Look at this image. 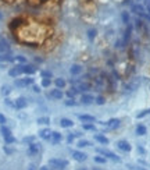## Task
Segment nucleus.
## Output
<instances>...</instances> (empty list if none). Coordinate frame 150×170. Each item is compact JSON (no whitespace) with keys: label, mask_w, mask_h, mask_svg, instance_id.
Here are the masks:
<instances>
[{"label":"nucleus","mask_w":150,"mask_h":170,"mask_svg":"<svg viewBox=\"0 0 150 170\" xmlns=\"http://www.w3.org/2000/svg\"><path fill=\"white\" fill-rule=\"evenodd\" d=\"M96 152L97 153H100V155H103V156H106L108 157V159H111V160H114V162H121V159H119L115 153H112V152L110 151H107V149H101V148H97L96 149Z\"/></svg>","instance_id":"f257e3e1"},{"label":"nucleus","mask_w":150,"mask_h":170,"mask_svg":"<svg viewBox=\"0 0 150 170\" xmlns=\"http://www.w3.org/2000/svg\"><path fill=\"white\" fill-rule=\"evenodd\" d=\"M49 164H51L56 169H64L65 166H68V160H65V159H50Z\"/></svg>","instance_id":"f03ea898"},{"label":"nucleus","mask_w":150,"mask_h":170,"mask_svg":"<svg viewBox=\"0 0 150 170\" xmlns=\"http://www.w3.org/2000/svg\"><path fill=\"white\" fill-rule=\"evenodd\" d=\"M21 74H24V64H18V66L8 70V76L10 77H19Z\"/></svg>","instance_id":"7ed1b4c3"},{"label":"nucleus","mask_w":150,"mask_h":170,"mask_svg":"<svg viewBox=\"0 0 150 170\" xmlns=\"http://www.w3.org/2000/svg\"><path fill=\"white\" fill-rule=\"evenodd\" d=\"M33 84V78H19L15 80V85L19 88H25V87H29Z\"/></svg>","instance_id":"20e7f679"},{"label":"nucleus","mask_w":150,"mask_h":170,"mask_svg":"<svg viewBox=\"0 0 150 170\" xmlns=\"http://www.w3.org/2000/svg\"><path fill=\"white\" fill-rule=\"evenodd\" d=\"M72 157H74L76 162H85L88 159V155L83 153V152H81V151H74L72 152Z\"/></svg>","instance_id":"39448f33"},{"label":"nucleus","mask_w":150,"mask_h":170,"mask_svg":"<svg viewBox=\"0 0 150 170\" xmlns=\"http://www.w3.org/2000/svg\"><path fill=\"white\" fill-rule=\"evenodd\" d=\"M117 146H118L119 149H121V151H124V152H129V151L132 149V146H131V145L128 144L126 141H124V139L118 141V142H117Z\"/></svg>","instance_id":"423d86ee"},{"label":"nucleus","mask_w":150,"mask_h":170,"mask_svg":"<svg viewBox=\"0 0 150 170\" xmlns=\"http://www.w3.org/2000/svg\"><path fill=\"white\" fill-rule=\"evenodd\" d=\"M38 152H39V145L38 144H29V146H28V155L29 156H35V155H38Z\"/></svg>","instance_id":"0eeeda50"},{"label":"nucleus","mask_w":150,"mask_h":170,"mask_svg":"<svg viewBox=\"0 0 150 170\" xmlns=\"http://www.w3.org/2000/svg\"><path fill=\"white\" fill-rule=\"evenodd\" d=\"M15 107L17 109H24V107L28 106V102H26V99L25 98H18V99H15Z\"/></svg>","instance_id":"6e6552de"},{"label":"nucleus","mask_w":150,"mask_h":170,"mask_svg":"<svg viewBox=\"0 0 150 170\" xmlns=\"http://www.w3.org/2000/svg\"><path fill=\"white\" fill-rule=\"evenodd\" d=\"M51 132L53 131H50L49 128H43V130L39 131V137L42 139H50L51 138Z\"/></svg>","instance_id":"1a4fd4ad"},{"label":"nucleus","mask_w":150,"mask_h":170,"mask_svg":"<svg viewBox=\"0 0 150 170\" xmlns=\"http://www.w3.org/2000/svg\"><path fill=\"white\" fill-rule=\"evenodd\" d=\"M61 134L60 132H57V131H53L51 132V138H50V141L53 142V145H56V144H58L60 141H61Z\"/></svg>","instance_id":"9d476101"},{"label":"nucleus","mask_w":150,"mask_h":170,"mask_svg":"<svg viewBox=\"0 0 150 170\" xmlns=\"http://www.w3.org/2000/svg\"><path fill=\"white\" fill-rule=\"evenodd\" d=\"M119 123H121L119 119H111V120H108L107 123H104V124H106L108 128H117V127L119 126Z\"/></svg>","instance_id":"9b49d317"},{"label":"nucleus","mask_w":150,"mask_h":170,"mask_svg":"<svg viewBox=\"0 0 150 170\" xmlns=\"http://www.w3.org/2000/svg\"><path fill=\"white\" fill-rule=\"evenodd\" d=\"M93 101H94V98L92 96V95H86V94H85V95H82V96H81V102L83 103V105H90Z\"/></svg>","instance_id":"f8f14e48"},{"label":"nucleus","mask_w":150,"mask_h":170,"mask_svg":"<svg viewBox=\"0 0 150 170\" xmlns=\"http://www.w3.org/2000/svg\"><path fill=\"white\" fill-rule=\"evenodd\" d=\"M60 126L63 127V128H69V127L74 126V121L69 119H61L60 120Z\"/></svg>","instance_id":"ddd939ff"},{"label":"nucleus","mask_w":150,"mask_h":170,"mask_svg":"<svg viewBox=\"0 0 150 170\" xmlns=\"http://www.w3.org/2000/svg\"><path fill=\"white\" fill-rule=\"evenodd\" d=\"M51 96L54 98V99H63L64 98V94H63V91L60 88H56L51 91Z\"/></svg>","instance_id":"4468645a"},{"label":"nucleus","mask_w":150,"mask_h":170,"mask_svg":"<svg viewBox=\"0 0 150 170\" xmlns=\"http://www.w3.org/2000/svg\"><path fill=\"white\" fill-rule=\"evenodd\" d=\"M79 120L82 121H86V123H93L96 117L94 116H90V114H79Z\"/></svg>","instance_id":"2eb2a0df"},{"label":"nucleus","mask_w":150,"mask_h":170,"mask_svg":"<svg viewBox=\"0 0 150 170\" xmlns=\"http://www.w3.org/2000/svg\"><path fill=\"white\" fill-rule=\"evenodd\" d=\"M69 73L72 74V76H78V74H81L82 73V67L79 64H74L71 69H69Z\"/></svg>","instance_id":"dca6fc26"},{"label":"nucleus","mask_w":150,"mask_h":170,"mask_svg":"<svg viewBox=\"0 0 150 170\" xmlns=\"http://www.w3.org/2000/svg\"><path fill=\"white\" fill-rule=\"evenodd\" d=\"M8 49H10V46L7 43V41L0 38V53H6V52H8Z\"/></svg>","instance_id":"f3484780"},{"label":"nucleus","mask_w":150,"mask_h":170,"mask_svg":"<svg viewBox=\"0 0 150 170\" xmlns=\"http://www.w3.org/2000/svg\"><path fill=\"white\" fill-rule=\"evenodd\" d=\"M131 32H132V25H131V24H128V25H126V29H125L124 43H128V42H129V38H131Z\"/></svg>","instance_id":"a211bd4d"},{"label":"nucleus","mask_w":150,"mask_h":170,"mask_svg":"<svg viewBox=\"0 0 150 170\" xmlns=\"http://www.w3.org/2000/svg\"><path fill=\"white\" fill-rule=\"evenodd\" d=\"M35 73H36V69H35L33 66L24 64V74H29V76H32V74H35Z\"/></svg>","instance_id":"6ab92c4d"},{"label":"nucleus","mask_w":150,"mask_h":170,"mask_svg":"<svg viewBox=\"0 0 150 170\" xmlns=\"http://www.w3.org/2000/svg\"><path fill=\"white\" fill-rule=\"evenodd\" d=\"M94 139H96L97 142H100V144H103V145L108 144V138H106L104 135H100V134H96V135H94Z\"/></svg>","instance_id":"aec40b11"},{"label":"nucleus","mask_w":150,"mask_h":170,"mask_svg":"<svg viewBox=\"0 0 150 170\" xmlns=\"http://www.w3.org/2000/svg\"><path fill=\"white\" fill-rule=\"evenodd\" d=\"M76 88H78V91H79V92H85V91H89V89H90V85H89V84H86V82H79Z\"/></svg>","instance_id":"412c9836"},{"label":"nucleus","mask_w":150,"mask_h":170,"mask_svg":"<svg viewBox=\"0 0 150 170\" xmlns=\"http://www.w3.org/2000/svg\"><path fill=\"white\" fill-rule=\"evenodd\" d=\"M54 84H56V88H60V89H63L65 87L64 78H56V80H54Z\"/></svg>","instance_id":"4be33fe9"},{"label":"nucleus","mask_w":150,"mask_h":170,"mask_svg":"<svg viewBox=\"0 0 150 170\" xmlns=\"http://www.w3.org/2000/svg\"><path fill=\"white\" fill-rule=\"evenodd\" d=\"M0 62H12V57L8 53H0Z\"/></svg>","instance_id":"5701e85b"},{"label":"nucleus","mask_w":150,"mask_h":170,"mask_svg":"<svg viewBox=\"0 0 150 170\" xmlns=\"http://www.w3.org/2000/svg\"><path fill=\"white\" fill-rule=\"evenodd\" d=\"M136 134L138 135H144V134H146V127L142 126V124H139V126L136 127Z\"/></svg>","instance_id":"b1692460"},{"label":"nucleus","mask_w":150,"mask_h":170,"mask_svg":"<svg viewBox=\"0 0 150 170\" xmlns=\"http://www.w3.org/2000/svg\"><path fill=\"white\" fill-rule=\"evenodd\" d=\"M0 132L3 134V137H8V135H11V131H10L7 127H4V126L0 127Z\"/></svg>","instance_id":"393cba45"},{"label":"nucleus","mask_w":150,"mask_h":170,"mask_svg":"<svg viewBox=\"0 0 150 170\" xmlns=\"http://www.w3.org/2000/svg\"><path fill=\"white\" fill-rule=\"evenodd\" d=\"M121 18H122V21H124V24H129V14H128V11H122V14H121Z\"/></svg>","instance_id":"a878e982"},{"label":"nucleus","mask_w":150,"mask_h":170,"mask_svg":"<svg viewBox=\"0 0 150 170\" xmlns=\"http://www.w3.org/2000/svg\"><path fill=\"white\" fill-rule=\"evenodd\" d=\"M12 62H17V63H21V64H25L26 63V59L22 56H15L12 57Z\"/></svg>","instance_id":"bb28decb"},{"label":"nucleus","mask_w":150,"mask_h":170,"mask_svg":"<svg viewBox=\"0 0 150 170\" xmlns=\"http://www.w3.org/2000/svg\"><path fill=\"white\" fill-rule=\"evenodd\" d=\"M51 85V80L50 78H42V87L43 88H49Z\"/></svg>","instance_id":"cd10ccee"},{"label":"nucleus","mask_w":150,"mask_h":170,"mask_svg":"<svg viewBox=\"0 0 150 170\" xmlns=\"http://www.w3.org/2000/svg\"><path fill=\"white\" fill-rule=\"evenodd\" d=\"M90 142L88 141V139H81V141H78V146L79 148H85V146H89Z\"/></svg>","instance_id":"c85d7f7f"},{"label":"nucleus","mask_w":150,"mask_h":170,"mask_svg":"<svg viewBox=\"0 0 150 170\" xmlns=\"http://www.w3.org/2000/svg\"><path fill=\"white\" fill-rule=\"evenodd\" d=\"M82 127H83V130H86V131H94V130H96L93 124H89V123H85Z\"/></svg>","instance_id":"c756f323"},{"label":"nucleus","mask_w":150,"mask_h":170,"mask_svg":"<svg viewBox=\"0 0 150 170\" xmlns=\"http://www.w3.org/2000/svg\"><path fill=\"white\" fill-rule=\"evenodd\" d=\"M38 123H39V124H49L50 119L49 117H39V119H38Z\"/></svg>","instance_id":"7c9ffc66"},{"label":"nucleus","mask_w":150,"mask_h":170,"mask_svg":"<svg viewBox=\"0 0 150 170\" xmlns=\"http://www.w3.org/2000/svg\"><path fill=\"white\" fill-rule=\"evenodd\" d=\"M40 77L42 78H51V73L50 71H46V70H42L40 71Z\"/></svg>","instance_id":"2f4dec72"},{"label":"nucleus","mask_w":150,"mask_h":170,"mask_svg":"<svg viewBox=\"0 0 150 170\" xmlns=\"http://www.w3.org/2000/svg\"><path fill=\"white\" fill-rule=\"evenodd\" d=\"M88 36H89L90 41H93L94 36H96V29H89V31H88Z\"/></svg>","instance_id":"473e14b6"},{"label":"nucleus","mask_w":150,"mask_h":170,"mask_svg":"<svg viewBox=\"0 0 150 170\" xmlns=\"http://www.w3.org/2000/svg\"><path fill=\"white\" fill-rule=\"evenodd\" d=\"M64 105H65V106H75V105H76V102H75L72 98H71V99H67V101H64Z\"/></svg>","instance_id":"72a5a7b5"},{"label":"nucleus","mask_w":150,"mask_h":170,"mask_svg":"<svg viewBox=\"0 0 150 170\" xmlns=\"http://www.w3.org/2000/svg\"><path fill=\"white\" fill-rule=\"evenodd\" d=\"M4 141H6V144H14L15 142V138L12 135H8V137H4Z\"/></svg>","instance_id":"f704fd0d"},{"label":"nucleus","mask_w":150,"mask_h":170,"mask_svg":"<svg viewBox=\"0 0 150 170\" xmlns=\"http://www.w3.org/2000/svg\"><path fill=\"white\" fill-rule=\"evenodd\" d=\"M94 162L96 163H106V159L101 156H94Z\"/></svg>","instance_id":"c9c22d12"},{"label":"nucleus","mask_w":150,"mask_h":170,"mask_svg":"<svg viewBox=\"0 0 150 170\" xmlns=\"http://www.w3.org/2000/svg\"><path fill=\"white\" fill-rule=\"evenodd\" d=\"M22 141H24L25 144H32V142L35 141V137H25Z\"/></svg>","instance_id":"e433bc0d"},{"label":"nucleus","mask_w":150,"mask_h":170,"mask_svg":"<svg viewBox=\"0 0 150 170\" xmlns=\"http://www.w3.org/2000/svg\"><path fill=\"white\" fill-rule=\"evenodd\" d=\"M94 101H96V103H97V105H104V102H106V101H104V98H101V96H97Z\"/></svg>","instance_id":"4c0bfd02"},{"label":"nucleus","mask_w":150,"mask_h":170,"mask_svg":"<svg viewBox=\"0 0 150 170\" xmlns=\"http://www.w3.org/2000/svg\"><path fill=\"white\" fill-rule=\"evenodd\" d=\"M4 103H6L7 106L15 107V103H12V102H11V99H8V98H6V99H4Z\"/></svg>","instance_id":"58836bf2"},{"label":"nucleus","mask_w":150,"mask_h":170,"mask_svg":"<svg viewBox=\"0 0 150 170\" xmlns=\"http://www.w3.org/2000/svg\"><path fill=\"white\" fill-rule=\"evenodd\" d=\"M6 123H7V119H6V117H4V116H3L1 113H0V124H1V126H4Z\"/></svg>","instance_id":"ea45409f"},{"label":"nucleus","mask_w":150,"mask_h":170,"mask_svg":"<svg viewBox=\"0 0 150 170\" xmlns=\"http://www.w3.org/2000/svg\"><path fill=\"white\" fill-rule=\"evenodd\" d=\"M10 92H11L10 87H7V85H6V87H3V94H4V95H8Z\"/></svg>","instance_id":"a19ab883"},{"label":"nucleus","mask_w":150,"mask_h":170,"mask_svg":"<svg viewBox=\"0 0 150 170\" xmlns=\"http://www.w3.org/2000/svg\"><path fill=\"white\" fill-rule=\"evenodd\" d=\"M149 112H150V110H146V112H143V113H139V114H138V119H140V117H143V116H146V114L149 113Z\"/></svg>","instance_id":"79ce46f5"},{"label":"nucleus","mask_w":150,"mask_h":170,"mask_svg":"<svg viewBox=\"0 0 150 170\" xmlns=\"http://www.w3.org/2000/svg\"><path fill=\"white\" fill-rule=\"evenodd\" d=\"M32 89H33V92H40V88H39V87H38V85H33V87H32Z\"/></svg>","instance_id":"37998d69"},{"label":"nucleus","mask_w":150,"mask_h":170,"mask_svg":"<svg viewBox=\"0 0 150 170\" xmlns=\"http://www.w3.org/2000/svg\"><path fill=\"white\" fill-rule=\"evenodd\" d=\"M138 151L140 152V153H146V151H144V149L142 148V146H139V148H138Z\"/></svg>","instance_id":"c03bdc74"},{"label":"nucleus","mask_w":150,"mask_h":170,"mask_svg":"<svg viewBox=\"0 0 150 170\" xmlns=\"http://www.w3.org/2000/svg\"><path fill=\"white\" fill-rule=\"evenodd\" d=\"M4 152H6V153H12V151H11V149H8L7 146H6V148H4Z\"/></svg>","instance_id":"a18cd8bd"},{"label":"nucleus","mask_w":150,"mask_h":170,"mask_svg":"<svg viewBox=\"0 0 150 170\" xmlns=\"http://www.w3.org/2000/svg\"><path fill=\"white\" fill-rule=\"evenodd\" d=\"M40 170H49V167H47V166H42V167H40Z\"/></svg>","instance_id":"49530a36"},{"label":"nucleus","mask_w":150,"mask_h":170,"mask_svg":"<svg viewBox=\"0 0 150 170\" xmlns=\"http://www.w3.org/2000/svg\"><path fill=\"white\" fill-rule=\"evenodd\" d=\"M29 170H35V169H33V166H31V167H29Z\"/></svg>","instance_id":"de8ad7c7"},{"label":"nucleus","mask_w":150,"mask_h":170,"mask_svg":"<svg viewBox=\"0 0 150 170\" xmlns=\"http://www.w3.org/2000/svg\"><path fill=\"white\" fill-rule=\"evenodd\" d=\"M138 170H144V169H140V167H139V169H138Z\"/></svg>","instance_id":"09e8293b"},{"label":"nucleus","mask_w":150,"mask_h":170,"mask_svg":"<svg viewBox=\"0 0 150 170\" xmlns=\"http://www.w3.org/2000/svg\"><path fill=\"white\" fill-rule=\"evenodd\" d=\"M93 170H100V169H97V167H96V169H93Z\"/></svg>","instance_id":"8fccbe9b"},{"label":"nucleus","mask_w":150,"mask_h":170,"mask_svg":"<svg viewBox=\"0 0 150 170\" xmlns=\"http://www.w3.org/2000/svg\"><path fill=\"white\" fill-rule=\"evenodd\" d=\"M0 18H1V15H0Z\"/></svg>","instance_id":"3c124183"}]
</instances>
